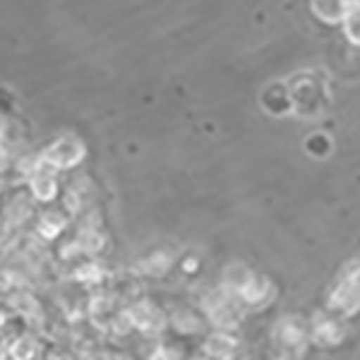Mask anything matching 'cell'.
Instances as JSON below:
<instances>
[{"mask_svg":"<svg viewBox=\"0 0 360 360\" xmlns=\"http://www.w3.org/2000/svg\"><path fill=\"white\" fill-rule=\"evenodd\" d=\"M86 147L82 139L77 137H60L53 147H49L41 156V161L46 166L53 168H72L84 159Z\"/></svg>","mask_w":360,"mask_h":360,"instance_id":"8","label":"cell"},{"mask_svg":"<svg viewBox=\"0 0 360 360\" xmlns=\"http://www.w3.org/2000/svg\"><path fill=\"white\" fill-rule=\"evenodd\" d=\"M10 303H13V307L20 315H25V317H37L39 315V305H37V300H34V295H29V293H17L10 298Z\"/></svg>","mask_w":360,"mask_h":360,"instance_id":"19","label":"cell"},{"mask_svg":"<svg viewBox=\"0 0 360 360\" xmlns=\"http://www.w3.org/2000/svg\"><path fill=\"white\" fill-rule=\"evenodd\" d=\"M56 190H58V185H56V180H53L51 173H46V171L32 173V193H34L37 200H41V202L53 200Z\"/></svg>","mask_w":360,"mask_h":360,"instance_id":"15","label":"cell"},{"mask_svg":"<svg viewBox=\"0 0 360 360\" xmlns=\"http://www.w3.org/2000/svg\"><path fill=\"white\" fill-rule=\"evenodd\" d=\"M262 106L269 115H293V103H291V91L288 84L274 82L262 91Z\"/></svg>","mask_w":360,"mask_h":360,"instance_id":"12","label":"cell"},{"mask_svg":"<svg viewBox=\"0 0 360 360\" xmlns=\"http://www.w3.org/2000/svg\"><path fill=\"white\" fill-rule=\"evenodd\" d=\"M255 266H250L248 262H240V259H233L221 269V278H219V286L224 288L226 293H231L233 298L243 293V288L250 283V278L255 276Z\"/></svg>","mask_w":360,"mask_h":360,"instance_id":"11","label":"cell"},{"mask_svg":"<svg viewBox=\"0 0 360 360\" xmlns=\"http://www.w3.org/2000/svg\"><path fill=\"white\" fill-rule=\"evenodd\" d=\"M202 351H205L207 358L231 360L240 351V339H238L236 332H229V329H212V332L205 334Z\"/></svg>","mask_w":360,"mask_h":360,"instance_id":"10","label":"cell"},{"mask_svg":"<svg viewBox=\"0 0 360 360\" xmlns=\"http://www.w3.org/2000/svg\"><path fill=\"white\" fill-rule=\"evenodd\" d=\"M341 32H344L346 41L351 44L353 49H360V5L348 8L344 22H341Z\"/></svg>","mask_w":360,"mask_h":360,"instance_id":"16","label":"cell"},{"mask_svg":"<svg viewBox=\"0 0 360 360\" xmlns=\"http://www.w3.org/2000/svg\"><path fill=\"white\" fill-rule=\"evenodd\" d=\"M310 336L312 344L319 348H336L346 341L348 336V319L334 315L332 310H317L310 319Z\"/></svg>","mask_w":360,"mask_h":360,"instance_id":"5","label":"cell"},{"mask_svg":"<svg viewBox=\"0 0 360 360\" xmlns=\"http://www.w3.org/2000/svg\"><path fill=\"white\" fill-rule=\"evenodd\" d=\"M34 351H37V344H34L32 336H20V339L10 346V356H15V358H32Z\"/></svg>","mask_w":360,"mask_h":360,"instance_id":"21","label":"cell"},{"mask_svg":"<svg viewBox=\"0 0 360 360\" xmlns=\"http://www.w3.org/2000/svg\"><path fill=\"white\" fill-rule=\"evenodd\" d=\"M103 276H106L103 269L94 262H86L84 266H79V269L75 271V278H77V281H84V283H96V281H101Z\"/></svg>","mask_w":360,"mask_h":360,"instance_id":"20","label":"cell"},{"mask_svg":"<svg viewBox=\"0 0 360 360\" xmlns=\"http://www.w3.org/2000/svg\"><path fill=\"white\" fill-rule=\"evenodd\" d=\"M327 310H332L334 315L353 319L360 315V259H348L341 266L339 278L327 293Z\"/></svg>","mask_w":360,"mask_h":360,"instance_id":"1","label":"cell"},{"mask_svg":"<svg viewBox=\"0 0 360 360\" xmlns=\"http://www.w3.org/2000/svg\"><path fill=\"white\" fill-rule=\"evenodd\" d=\"M276 298V283L271 281L269 274L255 271V276L250 278V283L243 288V293L238 295V303L245 307V312H262L264 307H269Z\"/></svg>","mask_w":360,"mask_h":360,"instance_id":"6","label":"cell"},{"mask_svg":"<svg viewBox=\"0 0 360 360\" xmlns=\"http://www.w3.org/2000/svg\"><path fill=\"white\" fill-rule=\"evenodd\" d=\"M127 310H130V315H132L135 329H137V332H142L144 336H161L166 332L168 315L154 303V300L139 298L130 307H127Z\"/></svg>","mask_w":360,"mask_h":360,"instance_id":"7","label":"cell"},{"mask_svg":"<svg viewBox=\"0 0 360 360\" xmlns=\"http://www.w3.org/2000/svg\"><path fill=\"white\" fill-rule=\"evenodd\" d=\"M3 324H5V315L0 312V327H3Z\"/></svg>","mask_w":360,"mask_h":360,"instance_id":"23","label":"cell"},{"mask_svg":"<svg viewBox=\"0 0 360 360\" xmlns=\"http://www.w3.org/2000/svg\"><path fill=\"white\" fill-rule=\"evenodd\" d=\"M0 161H3V154H0Z\"/></svg>","mask_w":360,"mask_h":360,"instance_id":"24","label":"cell"},{"mask_svg":"<svg viewBox=\"0 0 360 360\" xmlns=\"http://www.w3.org/2000/svg\"><path fill=\"white\" fill-rule=\"evenodd\" d=\"M310 13L317 22L327 27H341L348 13L346 0H310Z\"/></svg>","mask_w":360,"mask_h":360,"instance_id":"13","label":"cell"},{"mask_svg":"<svg viewBox=\"0 0 360 360\" xmlns=\"http://www.w3.org/2000/svg\"><path fill=\"white\" fill-rule=\"evenodd\" d=\"M348 8H356V5H360V0H346Z\"/></svg>","mask_w":360,"mask_h":360,"instance_id":"22","label":"cell"},{"mask_svg":"<svg viewBox=\"0 0 360 360\" xmlns=\"http://www.w3.org/2000/svg\"><path fill=\"white\" fill-rule=\"evenodd\" d=\"M312 346L310 322L300 315H283L271 327V348L281 358H303Z\"/></svg>","mask_w":360,"mask_h":360,"instance_id":"3","label":"cell"},{"mask_svg":"<svg viewBox=\"0 0 360 360\" xmlns=\"http://www.w3.org/2000/svg\"><path fill=\"white\" fill-rule=\"evenodd\" d=\"M197 307L205 312L207 322L212 329H229V332H238L245 319V307H243L231 293H226L221 286L209 288L200 295Z\"/></svg>","mask_w":360,"mask_h":360,"instance_id":"2","label":"cell"},{"mask_svg":"<svg viewBox=\"0 0 360 360\" xmlns=\"http://www.w3.org/2000/svg\"><path fill=\"white\" fill-rule=\"evenodd\" d=\"M37 229L44 238H56L63 229H65V219H63L60 214H44Z\"/></svg>","mask_w":360,"mask_h":360,"instance_id":"18","label":"cell"},{"mask_svg":"<svg viewBox=\"0 0 360 360\" xmlns=\"http://www.w3.org/2000/svg\"><path fill=\"white\" fill-rule=\"evenodd\" d=\"M173 266V255L166 252V250H156V252L147 255V257L139 259L137 269L142 276H152V278H161L168 274V269Z\"/></svg>","mask_w":360,"mask_h":360,"instance_id":"14","label":"cell"},{"mask_svg":"<svg viewBox=\"0 0 360 360\" xmlns=\"http://www.w3.org/2000/svg\"><path fill=\"white\" fill-rule=\"evenodd\" d=\"M77 243H79V248H82V252L94 255V252H98V250H103V245H106V236H103L98 229H94V226H86V229L79 231Z\"/></svg>","mask_w":360,"mask_h":360,"instance_id":"17","label":"cell"},{"mask_svg":"<svg viewBox=\"0 0 360 360\" xmlns=\"http://www.w3.org/2000/svg\"><path fill=\"white\" fill-rule=\"evenodd\" d=\"M168 327L180 336H205L207 329H212L205 312L200 307H188V305H180L168 315Z\"/></svg>","mask_w":360,"mask_h":360,"instance_id":"9","label":"cell"},{"mask_svg":"<svg viewBox=\"0 0 360 360\" xmlns=\"http://www.w3.org/2000/svg\"><path fill=\"white\" fill-rule=\"evenodd\" d=\"M288 91H291L293 115L295 118H319L327 108L329 94L324 89V82H319L315 72H300L288 79Z\"/></svg>","mask_w":360,"mask_h":360,"instance_id":"4","label":"cell"}]
</instances>
